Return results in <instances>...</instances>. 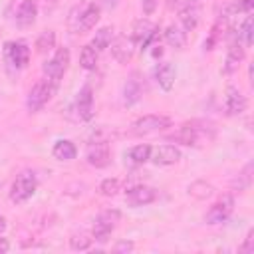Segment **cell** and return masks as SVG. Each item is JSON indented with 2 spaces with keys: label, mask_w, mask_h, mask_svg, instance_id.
Wrapping results in <instances>:
<instances>
[{
  "label": "cell",
  "mask_w": 254,
  "mask_h": 254,
  "mask_svg": "<svg viewBox=\"0 0 254 254\" xmlns=\"http://www.w3.org/2000/svg\"><path fill=\"white\" fill-rule=\"evenodd\" d=\"M38 189V179H36V173L34 171H22L14 183H12V189H10V200L16 202V204H22L26 202L28 198L34 196Z\"/></svg>",
  "instance_id": "cell-1"
},
{
  "label": "cell",
  "mask_w": 254,
  "mask_h": 254,
  "mask_svg": "<svg viewBox=\"0 0 254 254\" xmlns=\"http://www.w3.org/2000/svg\"><path fill=\"white\" fill-rule=\"evenodd\" d=\"M56 89H58V85L56 83H52L50 79H38L34 85H32V89L28 91V97H26V107H28V111L30 113H36V111H40L50 99H52V95L56 93Z\"/></svg>",
  "instance_id": "cell-2"
},
{
  "label": "cell",
  "mask_w": 254,
  "mask_h": 254,
  "mask_svg": "<svg viewBox=\"0 0 254 254\" xmlns=\"http://www.w3.org/2000/svg\"><path fill=\"white\" fill-rule=\"evenodd\" d=\"M119 218H121V212H119L117 208H107V210L99 212V214L95 216V220H93V228H91V236H93V240H95V242H101V244L107 242L109 236H111V232L115 230Z\"/></svg>",
  "instance_id": "cell-3"
},
{
  "label": "cell",
  "mask_w": 254,
  "mask_h": 254,
  "mask_svg": "<svg viewBox=\"0 0 254 254\" xmlns=\"http://www.w3.org/2000/svg\"><path fill=\"white\" fill-rule=\"evenodd\" d=\"M67 65H69V50H67V48H60V50L42 65L44 77L50 79L52 83L60 85L64 73L67 71Z\"/></svg>",
  "instance_id": "cell-4"
},
{
  "label": "cell",
  "mask_w": 254,
  "mask_h": 254,
  "mask_svg": "<svg viewBox=\"0 0 254 254\" xmlns=\"http://www.w3.org/2000/svg\"><path fill=\"white\" fill-rule=\"evenodd\" d=\"M4 62L10 69H24L30 62V48L26 42H6L4 44Z\"/></svg>",
  "instance_id": "cell-5"
},
{
  "label": "cell",
  "mask_w": 254,
  "mask_h": 254,
  "mask_svg": "<svg viewBox=\"0 0 254 254\" xmlns=\"http://www.w3.org/2000/svg\"><path fill=\"white\" fill-rule=\"evenodd\" d=\"M173 125L171 117L167 115H143L139 117L131 127V133L133 135H151V133H157V131H165Z\"/></svg>",
  "instance_id": "cell-6"
},
{
  "label": "cell",
  "mask_w": 254,
  "mask_h": 254,
  "mask_svg": "<svg viewBox=\"0 0 254 254\" xmlns=\"http://www.w3.org/2000/svg\"><path fill=\"white\" fill-rule=\"evenodd\" d=\"M206 133V129H200L196 127V121H189V123H183L175 133H171L167 139L169 141H175V143H181V145H187V147H196L200 137Z\"/></svg>",
  "instance_id": "cell-7"
},
{
  "label": "cell",
  "mask_w": 254,
  "mask_h": 254,
  "mask_svg": "<svg viewBox=\"0 0 254 254\" xmlns=\"http://www.w3.org/2000/svg\"><path fill=\"white\" fill-rule=\"evenodd\" d=\"M232 208H234V198L230 194H224L206 210L204 222L206 224H220V222L228 220V216L232 214Z\"/></svg>",
  "instance_id": "cell-8"
},
{
  "label": "cell",
  "mask_w": 254,
  "mask_h": 254,
  "mask_svg": "<svg viewBox=\"0 0 254 254\" xmlns=\"http://www.w3.org/2000/svg\"><path fill=\"white\" fill-rule=\"evenodd\" d=\"M145 77L139 73V71H133L131 75H129V79L125 81V85H123V103L127 105V107H131V105H135L141 97H143V91H145V81H143Z\"/></svg>",
  "instance_id": "cell-9"
},
{
  "label": "cell",
  "mask_w": 254,
  "mask_h": 254,
  "mask_svg": "<svg viewBox=\"0 0 254 254\" xmlns=\"http://www.w3.org/2000/svg\"><path fill=\"white\" fill-rule=\"evenodd\" d=\"M85 159L91 167L95 169H103L109 165L111 161V149H109V143L107 141H93L89 147H87V153H85Z\"/></svg>",
  "instance_id": "cell-10"
},
{
  "label": "cell",
  "mask_w": 254,
  "mask_h": 254,
  "mask_svg": "<svg viewBox=\"0 0 254 254\" xmlns=\"http://www.w3.org/2000/svg\"><path fill=\"white\" fill-rule=\"evenodd\" d=\"M246 105H248V101H246L244 93L238 87L228 85L226 93H224V113L228 117H236V115L246 111Z\"/></svg>",
  "instance_id": "cell-11"
},
{
  "label": "cell",
  "mask_w": 254,
  "mask_h": 254,
  "mask_svg": "<svg viewBox=\"0 0 254 254\" xmlns=\"http://www.w3.org/2000/svg\"><path fill=\"white\" fill-rule=\"evenodd\" d=\"M200 20V2L198 0H187L179 10V22L185 32H192L198 26Z\"/></svg>",
  "instance_id": "cell-12"
},
{
  "label": "cell",
  "mask_w": 254,
  "mask_h": 254,
  "mask_svg": "<svg viewBox=\"0 0 254 254\" xmlns=\"http://www.w3.org/2000/svg\"><path fill=\"white\" fill-rule=\"evenodd\" d=\"M179 159H181V151L175 145H157V147H151L149 161L153 165H157V167L175 165V163H179Z\"/></svg>",
  "instance_id": "cell-13"
},
{
  "label": "cell",
  "mask_w": 254,
  "mask_h": 254,
  "mask_svg": "<svg viewBox=\"0 0 254 254\" xmlns=\"http://www.w3.org/2000/svg\"><path fill=\"white\" fill-rule=\"evenodd\" d=\"M125 200H127V204H131V206H145V204H151V202L157 200V189L147 187V185L131 187V189H127V192H125Z\"/></svg>",
  "instance_id": "cell-14"
},
{
  "label": "cell",
  "mask_w": 254,
  "mask_h": 254,
  "mask_svg": "<svg viewBox=\"0 0 254 254\" xmlns=\"http://www.w3.org/2000/svg\"><path fill=\"white\" fill-rule=\"evenodd\" d=\"M109 48H111V56H113L119 64H127V62H131V58L135 56V48H137V44L133 42V38L117 36L115 40H111Z\"/></svg>",
  "instance_id": "cell-15"
},
{
  "label": "cell",
  "mask_w": 254,
  "mask_h": 254,
  "mask_svg": "<svg viewBox=\"0 0 254 254\" xmlns=\"http://www.w3.org/2000/svg\"><path fill=\"white\" fill-rule=\"evenodd\" d=\"M157 26L153 24V22H149V20H137L135 22V26H133V42L141 48V50H147V46L155 40V36H157Z\"/></svg>",
  "instance_id": "cell-16"
},
{
  "label": "cell",
  "mask_w": 254,
  "mask_h": 254,
  "mask_svg": "<svg viewBox=\"0 0 254 254\" xmlns=\"http://www.w3.org/2000/svg\"><path fill=\"white\" fill-rule=\"evenodd\" d=\"M75 111L77 117L81 121H91L95 115V107H93V91L89 85H83L75 97Z\"/></svg>",
  "instance_id": "cell-17"
},
{
  "label": "cell",
  "mask_w": 254,
  "mask_h": 254,
  "mask_svg": "<svg viewBox=\"0 0 254 254\" xmlns=\"http://www.w3.org/2000/svg\"><path fill=\"white\" fill-rule=\"evenodd\" d=\"M99 16H101V6L95 4V2H89L85 6V10L79 14V20H77V32L79 34H85L89 30L95 28V24L99 22Z\"/></svg>",
  "instance_id": "cell-18"
},
{
  "label": "cell",
  "mask_w": 254,
  "mask_h": 254,
  "mask_svg": "<svg viewBox=\"0 0 254 254\" xmlns=\"http://www.w3.org/2000/svg\"><path fill=\"white\" fill-rule=\"evenodd\" d=\"M175 79H177V67L171 62H161L155 67V81L163 91H171L175 85Z\"/></svg>",
  "instance_id": "cell-19"
},
{
  "label": "cell",
  "mask_w": 254,
  "mask_h": 254,
  "mask_svg": "<svg viewBox=\"0 0 254 254\" xmlns=\"http://www.w3.org/2000/svg\"><path fill=\"white\" fill-rule=\"evenodd\" d=\"M38 16V4L34 0H22L16 8V24L18 26H32Z\"/></svg>",
  "instance_id": "cell-20"
},
{
  "label": "cell",
  "mask_w": 254,
  "mask_h": 254,
  "mask_svg": "<svg viewBox=\"0 0 254 254\" xmlns=\"http://www.w3.org/2000/svg\"><path fill=\"white\" fill-rule=\"evenodd\" d=\"M246 56V48L240 42H232L228 52H226V62H224V73H232L234 69H238L240 62Z\"/></svg>",
  "instance_id": "cell-21"
},
{
  "label": "cell",
  "mask_w": 254,
  "mask_h": 254,
  "mask_svg": "<svg viewBox=\"0 0 254 254\" xmlns=\"http://www.w3.org/2000/svg\"><path fill=\"white\" fill-rule=\"evenodd\" d=\"M52 155L58 161H73L77 157V147L71 141H67V139H60L52 147Z\"/></svg>",
  "instance_id": "cell-22"
},
{
  "label": "cell",
  "mask_w": 254,
  "mask_h": 254,
  "mask_svg": "<svg viewBox=\"0 0 254 254\" xmlns=\"http://www.w3.org/2000/svg\"><path fill=\"white\" fill-rule=\"evenodd\" d=\"M149 157H151V145H147V143L135 145V147H131V149L125 151V161H127L129 165H133V167L147 163Z\"/></svg>",
  "instance_id": "cell-23"
},
{
  "label": "cell",
  "mask_w": 254,
  "mask_h": 254,
  "mask_svg": "<svg viewBox=\"0 0 254 254\" xmlns=\"http://www.w3.org/2000/svg\"><path fill=\"white\" fill-rule=\"evenodd\" d=\"M165 40H167V44H169L171 48L183 50V48L187 46V32H185L179 24H171V26H167V30H165Z\"/></svg>",
  "instance_id": "cell-24"
},
{
  "label": "cell",
  "mask_w": 254,
  "mask_h": 254,
  "mask_svg": "<svg viewBox=\"0 0 254 254\" xmlns=\"http://www.w3.org/2000/svg\"><path fill=\"white\" fill-rule=\"evenodd\" d=\"M97 60H99V52H97L91 44L81 48V52H79V65H81L83 69H87V71L95 69Z\"/></svg>",
  "instance_id": "cell-25"
},
{
  "label": "cell",
  "mask_w": 254,
  "mask_h": 254,
  "mask_svg": "<svg viewBox=\"0 0 254 254\" xmlns=\"http://www.w3.org/2000/svg\"><path fill=\"white\" fill-rule=\"evenodd\" d=\"M111 40H113V28H111V26H103V28H99V30L95 32V36H93V40H91V46H93L97 52H101V50L109 48Z\"/></svg>",
  "instance_id": "cell-26"
},
{
  "label": "cell",
  "mask_w": 254,
  "mask_h": 254,
  "mask_svg": "<svg viewBox=\"0 0 254 254\" xmlns=\"http://www.w3.org/2000/svg\"><path fill=\"white\" fill-rule=\"evenodd\" d=\"M56 46V32L54 30H46L38 36L36 40V52L38 54H48L52 48Z\"/></svg>",
  "instance_id": "cell-27"
},
{
  "label": "cell",
  "mask_w": 254,
  "mask_h": 254,
  "mask_svg": "<svg viewBox=\"0 0 254 254\" xmlns=\"http://www.w3.org/2000/svg\"><path fill=\"white\" fill-rule=\"evenodd\" d=\"M252 32H254V18L252 16H246L244 22H242V26H240V30H238V42L244 48L252 46Z\"/></svg>",
  "instance_id": "cell-28"
},
{
  "label": "cell",
  "mask_w": 254,
  "mask_h": 254,
  "mask_svg": "<svg viewBox=\"0 0 254 254\" xmlns=\"http://www.w3.org/2000/svg\"><path fill=\"white\" fill-rule=\"evenodd\" d=\"M212 192H214L212 185H208V183H204V181H194V183L189 187V194H192L194 198H208Z\"/></svg>",
  "instance_id": "cell-29"
},
{
  "label": "cell",
  "mask_w": 254,
  "mask_h": 254,
  "mask_svg": "<svg viewBox=\"0 0 254 254\" xmlns=\"http://www.w3.org/2000/svg\"><path fill=\"white\" fill-rule=\"evenodd\" d=\"M91 242H93V236L91 234H87V232H79V234H73L71 238H69V246H71V250H87L89 246H91Z\"/></svg>",
  "instance_id": "cell-30"
},
{
  "label": "cell",
  "mask_w": 254,
  "mask_h": 254,
  "mask_svg": "<svg viewBox=\"0 0 254 254\" xmlns=\"http://www.w3.org/2000/svg\"><path fill=\"white\" fill-rule=\"evenodd\" d=\"M121 189V181L115 179V177H109V179H103L101 185H99V192L103 196H115Z\"/></svg>",
  "instance_id": "cell-31"
},
{
  "label": "cell",
  "mask_w": 254,
  "mask_h": 254,
  "mask_svg": "<svg viewBox=\"0 0 254 254\" xmlns=\"http://www.w3.org/2000/svg\"><path fill=\"white\" fill-rule=\"evenodd\" d=\"M252 163H248L246 167H244V171L238 175V190H244L246 187H250V183H252Z\"/></svg>",
  "instance_id": "cell-32"
},
{
  "label": "cell",
  "mask_w": 254,
  "mask_h": 254,
  "mask_svg": "<svg viewBox=\"0 0 254 254\" xmlns=\"http://www.w3.org/2000/svg\"><path fill=\"white\" fill-rule=\"evenodd\" d=\"M242 254H254V230H248V234H246V240H244V244L238 248Z\"/></svg>",
  "instance_id": "cell-33"
},
{
  "label": "cell",
  "mask_w": 254,
  "mask_h": 254,
  "mask_svg": "<svg viewBox=\"0 0 254 254\" xmlns=\"http://www.w3.org/2000/svg\"><path fill=\"white\" fill-rule=\"evenodd\" d=\"M254 8V0H238L236 4H232V12H244L250 14Z\"/></svg>",
  "instance_id": "cell-34"
},
{
  "label": "cell",
  "mask_w": 254,
  "mask_h": 254,
  "mask_svg": "<svg viewBox=\"0 0 254 254\" xmlns=\"http://www.w3.org/2000/svg\"><path fill=\"white\" fill-rule=\"evenodd\" d=\"M159 6V0H141V10L145 16H151Z\"/></svg>",
  "instance_id": "cell-35"
},
{
  "label": "cell",
  "mask_w": 254,
  "mask_h": 254,
  "mask_svg": "<svg viewBox=\"0 0 254 254\" xmlns=\"http://www.w3.org/2000/svg\"><path fill=\"white\" fill-rule=\"evenodd\" d=\"M133 248H135L133 242H129V240H121V242H117V244L113 246V252H131Z\"/></svg>",
  "instance_id": "cell-36"
},
{
  "label": "cell",
  "mask_w": 254,
  "mask_h": 254,
  "mask_svg": "<svg viewBox=\"0 0 254 254\" xmlns=\"http://www.w3.org/2000/svg\"><path fill=\"white\" fill-rule=\"evenodd\" d=\"M10 250V242L6 240V238H0V254H4V252H8Z\"/></svg>",
  "instance_id": "cell-37"
},
{
  "label": "cell",
  "mask_w": 254,
  "mask_h": 254,
  "mask_svg": "<svg viewBox=\"0 0 254 254\" xmlns=\"http://www.w3.org/2000/svg\"><path fill=\"white\" fill-rule=\"evenodd\" d=\"M6 230V218L4 216H0V234Z\"/></svg>",
  "instance_id": "cell-38"
},
{
  "label": "cell",
  "mask_w": 254,
  "mask_h": 254,
  "mask_svg": "<svg viewBox=\"0 0 254 254\" xmlns=\"http://www.w3.org/2000/svg\"><path fill=\"white\" fill-rule=\"evenodd\" d=\"M179 2H181V0H169V2H167V6H169V8H173V6H177Z\"/></svg>",
  "instance_id": "cell-39"
},
{
  "label": "cell",
  "mask_w": 254,
  "mask_h": 254,
  "mask_svg": "<svg viewBox=\"0 0 254 254\" xmlns=\"http://www.w3.org/2000/svg\"><path fill=\"white\" fill-rule=\"evenodd\" d=\"M117 2H119V0H109V4H117Z\"/></svg>",
  "instance_id": "cell-40"
}]
</instances>
